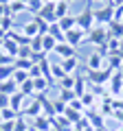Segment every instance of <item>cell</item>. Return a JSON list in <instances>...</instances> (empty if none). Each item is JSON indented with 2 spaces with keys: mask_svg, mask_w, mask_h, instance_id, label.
<instances>
[{
  "mask_svg": "<svg viewBox=\"0 0 123 131\" xmlns=\"http://www.w3.org/2000/svg\"><path fill=\"white\" fill-rule=\"evenodd\" d=\"M75 18H77V28H81L84 33H90L97 26L95 24V9L90 7V2H88V7H84V11H81L79 15H75Z\"/></svg>",
  "mask_w": 123,
  "mask_h": 131,
  "instance_id": "cell-1",
  "label": "cell"
},
{
  "mask_svg": "<svg viewBox=\"0 0 123 131\" xmlns=\"http://www.w3.org/2000/svg\"><path fill=\"white\" fill-rule=\"evenodd\" d=\"M114 70H110L108 66H103L101 70H88V74H86V81H88L90 85H106L110 79H112Z\"/></svg>",
  "mask_w": 123,
  "mask_h": 131,
  "instance_id": "cell-2",
  "label": "cell"
},
{
  "mask_svg": "<svg viewBox=\"0 0 123 131\" xmlns=\"http://www.w3.org/2000/svg\"><path fill=\"white\" fill-rule=\"evenodd\" d=\"M108 26H95L90 33H86V42L88 44H95V46L103 48L108 44Z\"/></svg>",
  "mask_w": 123,
  "mask_h": 131,
  "instance_id": "cell-3",
  "label": "cell"
},
{
  "mask_svg": "<svg viewBox=\"0 0 123 131\" xmlns=\"http://www.w3.org/2000/svg\"><path fill=\"white\" fill-rule=\"evenodd\" d=\"M114 9L112 5H103L101 9H95V24L97 26H108L114 22Z\"/></svg>",
  "mask_w": 123,
  "mask_h": 131,
  "instance_id": "cell-4",
  "label": "cell"
},
{
  "mask_svg": "<svg viewBox=\"0 0 123 131\" xmlns=\"http://www.w3.org/2000/svg\"><path fill=\"white\" fill-rule=\"evenodd\" d=\"M64 42H68L73 48H77V46H81V44L86 42V33L81 31V28H73V31H68V33H64Z\"/></svg>",
  "mask_w": 123,
  "mask_h": 131,
  "instance_id": "cell-5",
  "label": "cell"
},
{
  "mask_svg": "<svg viewBox=\"0 0 123 131\" xmlns=\"http://www.w3.org/2000/svg\"><path fill=\"white\" fill-rule=\"evenodd\" d=\"M22 116L27 118V120H33V118L42 116V101H40V98H33V101L27 105V109H22Z\"/></svg>",
  "mask_w": 123,
  "mask_h": 131,
  "instance_id": "cell-6",
  "label": "cell"
},
{
  "mask_svg": "<svg viewBox=\"0 0 123 131\" xmlns=\"http://www.w3.org/2000/svg\"><path fill=\"white\" fill-rule=\"evenodd\" d=\"M31 122V131H53V122H51V118L48 116H38V118H33V120H29Z\"/></svg>",
  "mask_w": 123,
  "mask_h": 131,
  "instance_id": "cell-7",
  "label": "cell"
},
{
  "mask_svg": "<svg viewBox=\"0 0 123 131\" xmlns=\"http://www.w3.org/2000/svg\"><path fill=\"white\" fill-rule=\"evenodd\" d=\"M103 66H106V57L101 52H92L86 59V70H101Z\"/></svg>",
  "mask_w": 123,
  "mask_h": 131,
  "instance_id": "cell-8",
  "label": "cell"
},
{
  "mask_svg": "<svg viewBox=\"0 0 123 131\" xmlns=\"http://www.w3.org/2000/svg\"><path fill=\"white\" fill-rule=\"evenodd\" d=\"M53 52H55V55H59L61 59H68V57H77V48H73L68 42H59V44L55 46V50H53Z\"/></svg>",
  "mask_w": 123,
  "mask_h": 131,
  "instance_id": "cell-9",
  "label": "cell"
},
{
  "mask_svg": "<svg viewBox=\"0 0 123 131\" xmlns=\"http://www.w3.org/2000/svg\"><path fill=\"white\" fill-rule=\"evenodd\" d=\"M22 33L27 35V37H31V39H33L35 35H40V20H38V18L29 20V22L22 26Z\"/></svg>",
  "mask_w": 123,
  "mask_h": 131,
  "instance_id": "cell-10",
  "label": "cell"
},
{
  "mask_svg": "<svg viewBox=\"0 0 123 131\" xmlns=\"http://www.w3.org/2000/svg\"><path fill=\"white\" fill-rule=\"evenodd\" d=\"M57 24H59V28H61L64 33H68V31H73V28L77 26V18L68 13V15H64V18H59V20H57Z\"/></svg>",
  "mask_w": 123,
  "mask_h": 131,
  "instance_id": "cell-11",
  "label": "cell"
},
{
  "mask_svg": "<svg viewBox=\"0 0 123 131\" xmlns=\"http://www.w3.org/2000/svg\"><path fill=\"white\" fill-rule=\"evenodd\" d=\"M108 83H110V92H112V94H119V92H121V88H123V74H121L119 70H114L112 79H110Z\"/></svg>",
  "mask_w": 123,
  "mask_h": 131,
  "instance_id": "cell-12",
  "label": "cell"
},
{
  "mask_svg": "<svg viewBox=\"0 0 123 131\" xmlns=\"http://www.w3.org/2000/svg\"><path fill=\"white\" fill-rule=\"evenodd\" d=\"M57 44H59V42H57L53 35H48V33H46V35H42V50L46 52V55H51V52L55 50Z\"/></svg>",
  "mask_w": 123,
  "mask_h": 131,
  "instance_id": "cell-13",
  "label": "cell"
},
{
  "mask_svg": "<svg viewBox=\"0 0 123 131\" xmlns=\"http://www.w3.org/2000/svg\"><path fill=\"white\" fill-rule=\"evenodd\" d=\"M51 85H53V81L46 79V77H38V79H33V88H35V92H38V94H44Z\"/></svg>",
  "mask_w": 123,
  "mask_h": 131,
  "instance_id": "cell-14",
  "label": "cell"
},
{
  "mask_svg": "<svg viewBox=\"0 0 123 131\" xmlns=\"http://www.w3.org/2000/svg\"><path fill=\"white\" fill-rule=\"evenodd\" d=\"M24 94H20V92H15V94H11V98H9V107L13 109V112H22V103H24Z\"/></svg>",
  "mask_w": 123,
  "mask_h": 131,
  "instance_id": "cell-15",
  "label": "cell"
},
{
  "mask_svg": "<svg viewBox=\"0 0 123 131\" xmlns=\"http://www.w3.org/2000/svg\"><path fill=\"white\" fill-rule=\"evenodd\" d=\"M77 66H79V59H77V57H68V59H61V68H64V72H66V74H75Z\"/></svg>",
  "mask_w": 123,
  "mask_h": 131,
  "instance_id": "cell-16",
  "label": "cell"
},
{
  "mask_svg": "<svg viewBox=\"0 0 123 131\" xmlns=\"http://www.w3.org/2000/svg\"><path fill=\"white\" fill-rule=\"evenodd\" d=\"M73 92H75L77 98L88 92V90H86V77L84 74H75V88H73Z\"/></svg>",
  "mask_w": 123,
  "mask_h": 131,
  "instance_id": "cell-17",
  "label": "cell"
},
{
  "mask_svg": "<svg viewBox=\"0 0 123 131\" xmlns=\"http://www.w3.org/2000/svg\"><path fill=\"white\" fill-rule=\"evenodd\" d=\"M18 90H20V88H18V83H15L13 79L0 81V92H2V94H9V96H11V94H15Z\"/></svg>",
  "mask_w": 123,
  "mask_h": 131,
  "instance_id": "cell-18",
  "label": "cell"
},
{
  "mask_svg": "<svg viewBox=\"0 0 123 131\" xmlns=\"http://www.w3.org/2000/svg\"><path fill=\"white\" fill-rule=\"evenodd\" d=\"M2 50H5L7 55H11V57L15 59V55H18V44H15L13 39L5 37V39H2Z\"/></svg>",
  "mask_w": 123,
  "mask_h": 131,
  "instance_id": "cell-19",
  "label": "cell"
},
{
  "mask_svg": "<svg viewBox=\"0 0 123 131\" xmlns=\"http://www.w3.org/2000/svg\"><path fill=\"white\" fill-rule=\"evenodd\" d=\"M68 9H71V2H68V0H59V2H55V15H57V20L64 18V15H68Z\"/></svg>",
  "mask_w": 123,
  "mask_h": 131,
  "instance_id": "cell-20",
  "label": "cell"
},
{
  "mask_svg": "<svg viewBox=\"0 0 123 131\" xmlns=\"http://www.w3.org/2000/svg\"><path fill=\"white\" fill-rule=\"evenodd\" d=\"M18 116H20V114H18V112H13L11 107L0 109V122H11V120H18Z\"/></svg>",
  "mask_w": 123,
  "mask_h": 131,
  "instance_id": "cell-21",
  "label": "cell"
},
{
  "mask_svg": "<svg viewBox=\"0 0 123 131\" xmlns=\"http://www.w3.org/2000/svg\"><path fill=\"white\" fill-rule=\"evenodd\" d=\"M51 77H53V81H59V79L66 77V72H64L61 63H53V61H51Z\"/></svg>",
  "mask_w": 123,
  "mask_h": 131,
  "instance_id": "cell-22",
  "label": "cell"
},
{
  "mask_svg": "<svg viewBox=\"0 0 123 131\" xmlns=\"http://www.w3.org/2000/svg\"><path fill=\"white\" fill-rule=\"evenodd\" d=\"M57 85H59V90H73L75 88V74H66L64 79L57 81Z\"/></svg>",
  "mask_w": 123,
  "mask_h": 131,
  "instance_id": "cell-23",
  "label": "cell"
},
{
  "mask_svg": "<svg viewBox=\"0 0 123 131\" xmlns=\"http://www.w3.org/2000/svg\"><path fill=\"white\" fill-rule=\"evenodd\" d=\"M13 72H15V66H0V81H7V79H13Z\"/></svg>",
  "mask_w": 123,
  "mask_h": 131,
  "instance_id": "cell-24",
  "label": "cell"
},
{
  "mask_svg": "<svg viewBox=\"0 0 123 131\" xmlns=\"http://www.w3.org/2000/svg\"><path fill=\"white\" fill-rule=\"evenodd\" d=\"M48 35H53V37H55L57 42H64V31L59 28V24H57V22L48 24Z\"/></svg>",
  "mask_w": 123,
  "mask_h": 131,
  "instance_id": "cell-25",
  "label": "cell"
},
{
  "mask_svg": "<svg viewBox=\"0 0 123 131\" xmlns=\"http://www.w3.org/2000/svg\"><path fill=\"white\" fill-rule=\"evenodd\" d=\"M7 9H9V15L13 18L15 13H20V11H24V9H27V5H24V2H18V0H11L9 5H7Z\"/></svg>",
  "mask_w": 123,
  "mask_h": 131,
  "instance_id": "cell-26",
  "label": "cell"
},
{
  "mask_svg": "<svg viewBox=\"0 0 123 131\" xmlns=\"http://www.w3.org/2000/svg\"><path fill=\"white\" fill-rule=\"evenodd\" d=\"M20 94H24V96H31V94H35V88H33V79H29V81H24L22 85H20V90H18Z\"/></svg>",
  "mask_w": 123,
  "mask_h": 131,
  "instance_id": "cell-27",
  "label": "cell"
},
{
  "mask_svg": "<svg viewBox=\"0 0 123 131\" xmlns=\"http://www.w3.org/2000/svg\"><path fill=\"white\" fill-rule=\"evenodd\" d=\"M29 129H31V122H29L24 116H18V120H15V127H13V131H29Z\"/></svg>",
  "mask_w": 123,
  "mask_h": 131,
  "instance_id": "cell-28",
  "label": "cell"
},
{
  "mask_svg": "<svg viewBox=\"0 0 123 131\" xmlns=\"http://www.w3.org/2000/svg\"><path fill=\"white\" fill-rule=\"evenodd\" d=\"M29 79H31V77H29L27 70H15V72H13V81L18 83V88L24 83V81H29Z\"/></svg>",
  "mask_w": 123,
  "mask_h": 131,
  "instance_id": "cell-29",
  "label": "cell"
},
{
  "mask_svg": "<svg viewBox=\"0 0 123 131\" xmlns=\"http://www.w3.org/2000/svg\"><path fill=\"white\" fill-rule=\"evenodd\" d=\"M0 31H5V33L13 31V18L11 15H5V18L0 20Z\"/></svg>",
  "mask_w": 123,
  "mask_h": 131,
  "instance_id": "cell-30",
  "label": "cell"
},
{
  "mask_svg": "<svg viewBox=\"0 0 123 131\" xmlns=\"http://www.w3.org/2000/svg\"><path fill=\"white\" fill-rule=\"evenodd\" d=\"M31 55H33L31 46H18V55H15V59H31Z\"/></svg>",
  "mask_w": 123,
  "mask_h": 131,
  "instance_id": "cell-31",
  "label": "cell"
},
{
  "mask_svg": "<svg viewBox=\"0 0 123 131\" xmlns=\"http://www.w3.org/2000/svg\"><path fill=\"white\" fill-rule=\"evenodd\" d=\"M42 7H44V0H27V9L33 11V13H38Z\"/></svg>",
  "mask_w": 123,
  "mask_h": 131,
  "instance_id": "cell-32",
  "label": "cell"
},
{
  "mask_svg": "<svg viewBox=\"0 0 123 131\" xmlns=\"http://www.w3.org/2000/svg\"><path fill=\"white\" fill-rule=\"evenodd\" d=\"M29 46H31V50H33V52H44L42 50V35H35V37L31 39Z\"/></svg>",
  "mask_w": 123,
  "mask_h": 131,
  "instance_id": "cell-33",
  "label": "cell"
},
{
  "mask_svg": "<svg viewBox=\"0 0 123 131\" xmlns=\"http://www.w3.org/2000/svg\"><path fill=\"white\" fill-rule=\"evenodd\" d=\"M13 66H15V70H27L29 72V68H31V59H15L13 61Z\"/></svg>",
  "mask_w": 123,
  "mask_h": 131,
  "instance_id": "cell-34",
  "label": "cell"
},
{
  "mask_svg": "<svg viewBox=\"0 0 123 131\" xmlns=\"http://www.w3.org/2000/svg\"><path fill=\"white\" fill-rule=\"evenodd\" d=\"M59 92H61V94H59V101H64V103H66V105L71 103L73 98H77V96H75V92H73V90H59Z\"/></svg>",
  "mask_w": 123,
  "mask_h": 131,
  "instance_id": "cell-35",
  "label": "cell"
},
{
  "mask_svg": "<svg viewBox=\"0 0 123 131\" xmlns=\"http://www.w3.org/2000/svg\"><path fill=\"white\" fill-rule=\"evenodd\" d=\"M79 101H81L84 107H86V105H92V103H95V94H92V92H86V94H81V96H79Z\"/></svg>",
  "mask_w": 123,
  "mask_h": 131,
  "instance_id": "cell-36",
  "label": "cell"
},
{
  "mask_svg": "<svg viewBox=\"0 0 123 131\" xmlns=\"http://www.w3.org/2000/svg\"><path fill=\"white\" fill-rule=\"evenodd\" d=\"M13 57H11V55H7V52L5 50H2V48H0V66H9V63H13Z\"/></svg>",
  "mask_w": 123,
  "mask_h": 131,
  "instance_id": "cell-37",
  "label": "cell"
},
{
  "mask_svg": "<svg viewBox=\"0 0 123 131\" xmlns=\"http://www.w3.org/2000/svg\"><path fill=\"white\" fill-rule=\"evenodd\" d=\"M68 107H71V109H75V112H81V114H84V105H81V101H79V98H73V101H71V103H68Z\"/></svg>",
  "mask_w": 123,
  "mask_h": 131,
  "instance_id": "cell-38",
  "label": "cell"
},
{
  "mask_svg": "<svg viewBox=\"0 0 123 131\" xmlns=\"http://www.w3.org/2000/svg\"><path fill=\"white\" fill-rule=\"evenodd\" d=\"M29 77H31V79H38V77H42V70H40V66H38V63H33L31 68H29Z\"/></svg>",
  "mask_w": 123,
  "mask_h": 131,
  "instance_id": "cell-39",
  "label": "cell"
},
{
  "mask_svg": "<svg viewBox=\"0 0 123 131\" xmlns=\"http://www.w3.org/2000/svg\"><path fill=\"white\" fill-rule=\"evenodd\" d=\"M9 94H2V92H0V109H7V107H9Z\"/></svg>",
  "mask_w": 123,
  "mask_h": 131,
  "instance_id": "cell-40",
  "label": "cell"
},
{
  "mask_svg": "<svg viewBox=\"0 0 123 131\" xmlns=\"http://www.w3.org/2000/svg\"><path fill=\"white\" fill-rule=\"evenodd\" d=\"M114 7H123V0H114Z\"/></svg>",
  "mask_w": 123,
  "mask_h": 131,
  "instance_id": "cell-41",
  "label": "cell"
},
{
  "mask_svg": "<svg viewBox=\"0 0 123 131\" xmlns=\"http://www.w3.org/2000/svg\"><path fill=\"white\" fill-rule=\"evenodd\" d=\"M106 5H112L114 7V0H106Z\"/></svg>",
  "mask_w": 123,
  "mask_h": 131,
  "instance_id": "cell-42",
  "label": "cell"
},
{
  "mask_svg": "<svg viewBox=\"0 0 123 131\" xmlns=\"http://www.w3.org/2000/svg\"><path fill=\"white\" fill-rule=\"evenodd\" d=\"M44 2H53V5H55V2H59V0H44Z\"/></svg>",
  "mask_w": 123,
  "mask_h": 131,
  "instance_id": "cell-43",
  "label": "cell"
},
{
  "mask_svg": "<svg viewBox=\"0 0 123 131\" xmlns=\"http://www.w3.org/2000/svg\"><path fill=\"white\" fill-rule=\"evenodd\" d=\"M88 2H90V0H88ZM95 2H103V5H106V0H95Z\"/></svg>",
  "mask_w": 123,
  "mask_h": 131,
  "instance_id": "cell-44",
  "label": "cell"
},
{
  "mask_svg": "<svg viewBox=\"0 0 123 131\" xmlns=\"http://www.w3.org/2000/svg\"><path fill=\"white\" fill-rule=\"evenodd\" d=\"M0 48H2V39H0Z\"/></svg>",
  "mask_w": 123,
  "mask_h": 131,
  "instance_id": "cell-45",
  "label": "cell"
},
{
  "mask_svg": "<svg viewBox=\"0 0 123 131\" xmlns=\"http://www.w3.org/2000/svg\"><path fill=\"white\" fill-rule=\"evenodd\" d=\"M68 2H75V0H68Z\"/></svg>",
  "mask_w": 123,
  "mask_h": 131,
  "instance_id": "cell-46",
  "label": "cell"
},
{
  "mask_svg": "<svg viewBox=\"0 0 123 131\" xmlns=\"http://www.w3.org/2000/svg\"><path fill=\"white\" fill-rule=\"evenodd\" d=\"M0 131H2V127H0Z\"/></svg>",
  "mask_w": 123,
  "mask_h": 131,
  "instance_id": "cell-47",
  "label": "cell"
},
{
  "mask_svg": "<svg viewBox=\"0 0 123 131\" xmlns=\"http://www.w3.org/2000/svg\"><path fill=\"white\" fill-rule=\"evenodd\" d=\"M119 131H123V129H119Z\"/></svg>",
  "mask_w": 123,
  "mask_h": 131,
  "instance_id": "cell-48",
  "label": "cell"
}]
</instances>
